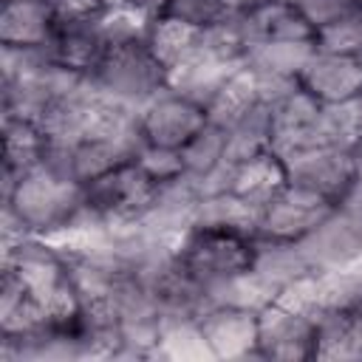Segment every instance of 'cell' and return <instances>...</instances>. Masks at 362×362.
I'll return each mask as SVG.
<instances>
[{"instance_id": "1", "label": "cell", "mask_w": 362, "mask_h": 362, "mask_svg": "<svg viewBox=\"0 0 362 362\" xmlns=\"http://www.w3.org/2000/svg\"><path fill=\"white\" fill-rule=\"evenodd\" d=\"M85 184L42 161L28 173L3 181V235L62 240L85 221Z\"/></svg>"}, {"instance_id": "2", "label": "cell", "mask_w": 362, "mask_h": 362, "mask_svg": "<svg viewBox=\"0 0 362 362\" xmlns=\"http://www.w3.org/2000/svg\"><path fill=\"white\" fill-rule=\"evenodd\" d=\"M173 257L212 303L221 291L255 269L257 238L238 226L195 221L175 238Z\"/></svg>"}, {"instance_id": "3", "label": "cell", "mask_w": 362, "mask_h": 362, "mask_svg": "<svg viewBox=\"0 0 362 362\" xmlns=\"http://www.w3.org/2000/svg\"><path fill=\"white\" fill-rule=\"evenodd\" d=\"M322 308V277H314L257 308V359L314 362L317 322Z\"/></svg>"}, {"instance_id": "4", "label": "cell", "mask_w": 362, "mask_h": 362, "mask_svg": "<svg viewBox=\"0 0 362 362\" xmlns=\"http://www.w3.org/2000/svg\"><path fill=\"white\" fill-rule=\"evenodd\" d=\"M88 82L99 99L139 110L147 99L170 85V76L150 51L144 34H136L113 42Z\"/></svg>"}, {"instance_id": "5", "label": "cell", "mask_w": 362, "mask_h": 362, "mask_svg": "<svg viewBox=\"0 0 362 362\" xmlns=\"http://www.w3.org/2000/svg\"><path fill=\"white\" fill-rule=\"evenodd\" d=\"M286 181L334 206L351 204L362 189L356 144H308L280 153Z\"/></svg>"}, {"instance_id": "6", "label": "cell", "mask_w": 362, "mask_h": 362, "mask_svg": "<svg viewBox=\"0 0 362 362\" xmlns=\"http://www.w3.org/2000/svg\"><path fill=\"white\" fill-rule=\"evenodd\" d=\"M158 189L161 184L139 161H127L85 184V212L105 229H133L156 206Z\"/></svg>"}, {"instance_id": "7", "label": "cell", "mask_w": 362, "mask_h": 362, "mask_svg": "<svg viewBox=\"0 0 362 362\" xmlns=\"http://www.w3.org/2000/svg\"><path fill=\"white\" fill-rule=\"evenodd\" d=\"M136 122L144 147L178 153L209 124V113L201 102L167 85L136 110Z\"/></svg>"}, {"instance_id": "8", "label": "cell", "mask_w": 362, "mask_h": 362, "mask_svg": "<svg viewBox=\"0 0 362 362\" xmlns=\"http://www.w3.org/2000/svg\"><path fill=\"white\" fill-rule=\"evenodd\" d=\"M337 206L286 181V187L269 198L255 215V238L266 243H300L305 240Z\"/></svg>"}, {"instance_id": "9", "label": "cell", "mask_w": 362, "mask_h": 362, "mask_svg": "<svg viewBox=\"0 0 362 362\" xmlns=\"http://www.w3.org/2000/svg\"><path fill=\"white\" fill-rule=\"evenodd\" d=\"M198 331L212 359H257V308L232 300H212L198 311Z\"/></svg>"}, {"instance_id": "10", "label": "cell", "mask_w": 362, "mask_h": 362, "mask_svg": "<svg viewBox=\"0 0 362 362\" xmlns=\"http://www.w3.org/2000/svg\"><path fill=\"white\" fill-rule=\"evenodd\" d=\"M300 88L325 107H351L362 93V59L314 45L300 71Z\"/></svg>"}, {"instance_id": "11", "label": "cell", "mask_w": 362, "mask_h": 362, "mask_svg": "<svg viewBox=\"0 0 362 362\" xmlns=\"http://www.w3.org/2000/svg\"><path fill=\"white\" fill-rule=\"evenodd\" d=\"M57 25L51 0H0V51H48Z\"/></svg>"}, {"instance_id": "12", "label": "cell", "mask_w": 362, "mask_h": 362, "mask_svg": "<svg viewBox=\"0 0 362 362\" xmlns=\"http://www.w3.org/2000/svg\"><path fill=\"white\" fill-rule=\"evenodd\" d=\"M102 17L79 20V23H59L51 48L45 51L51 57V62H57L68 74L90 79V74L102 62L105 51L110 48V37L105 31V20Z\"/></svg>"}, {"instance_id": "13", "label": "cell", "mask_w": 362, "mask_h": 362, "mask_svg": "<svg viewBox=\"0 0 362 362\" xmlns=\"http://www.w3.org/2000/svg\"><path fill=\"white\" fill-rule=\"evenodd\" d=\"M286 187V167H283V158L269 150V153H260V156H252V158H240V161H232L221 178V187L223 192L235 195L238 201H243L246 206L257 209L274 198L280 189ZM215 189V192H218Z\"/></svg>"}, {"instance_id": "14", "label": "cell", "mask_w": 362, "mask_h": 362, "mask_svg": "<svg viewBox=\"0 0 362 362\" xmlns=\"http://www.w3.org/2000/svg\"><path fill=\"white\" fill-rule=\"evenodd\" d=\"M243 23L255 42H314L317 28L297 0H263L243 11Z\"/></svg>"}, {"instance_id": "15", "label": "cell", "mask_w": 362, "mask_h": 362, "mask_svg": "<svg viewBox=\"0 0 362 362\" xmlns=\"http://www.w3.org/2000/svg\"><path fill=\"white\" fill-rule=\"evenodd\" d=\"M181 167H184V178L192 181L201 195L215 192L221 187V178L229 167V141H226V130L215 122H209L192 141H187L181 150Z\"/></svg>"}, {"instance_id": "16", "label": "cell", "mask_w": 362, "mask_h": 362, "mask_svg": "<svg viewBox=\"0 0 362 362\" xmlns=\"http://www.w3.org/2000/svg\"><path fill=\"white\" fill-rule=\"evenodd\" d=\"M144 40L156 54V59L167 68V76L181 65H187L192 57H198L204 48V31L175 14H158L147 20Z\"/></svg>"}, {"instance_id": "17", "label": "cell", "mask_w": 362, "mask_h": 362, "mask_svg": "<svg viewBox=\"0 0 362 362\" xmlns=\"http://www.w3.org/2000/svg\"><path fill=\"white\" fill-rule=\"evenodd\" d=\"M45 147V133L34 119L3 113V181H11L42 164Z\"/></svg>"}, {"instance_id": "18", "label": "cell", "mask_w": 362, "mask_h": 362, "mask_svg": "<svg viewBox=\"0 0 362 362\" xmlns=\"http://www.w3.org/2000/svg\"><path fill=\"white\" fill-rule=\"evenodd\" d=\"M167 14H175L181 20H187L189 25L206 31V28H215L221 23H226L229 17L240 14L229 0H173Z\"/></svg>"}, {"instance_id": "19", "label": "cell", "mask_w": 362, "mask_h": 362, "mask_svg": "<svg viewBox=\"0 0 362 362\" xmlns=\"http://www.w3.org/2000/svg\"><path fill=\"white\" fill-rule=\"evenodd\" d=\"M300 6L314 28L345 20L351 14H362V0H300Z\"/></svg>"}, {"instance_id": "20", "label": "cell", "mask_w": 362, "mask_h": 362, "mask_svg": "<svg viewBox=\"0 0 362 362\" xmlns=\"http://www.w3.org/2000/svg\"><path fill=\"white\" fill-rule=\"evenodd\" d=\"M170 3H173V0H124V8L136 11V14L144 17V20H153V17H158V14H167Z\"/></svg>"}, {"instance_id": "21", "label": "cell", "mask_w": 362, "mask_h": 362, "mask_svg": "<svg viewBox=\"0 0 362 362\" xmlns=\"http://www.w3.org/2000/svg\"><path fill=\"white\" fill-rule=\"evenodd\" d=\"M229 3H232V6L238 8V11H249V8H255V6H260L263 0H229Z\"/></svg>"}, {"instance_id": "22", "label": "cell", "mask_w": 362, "mask_h": 362, "mask_svg": "<svg viewBox=\"0 0 362 362\" xmlns=\"http://www.w3.org/2000/svg\"><path fill=\"white\" fill-rule=\"evenodd\" d=\"M351 107H354V116H356V124H359V130H362V93L356 96V102H354Z\"/></svg>"}, {"instance_id": "23", "label": "cell", "mask_w": 362, "mask_h": 362, "mask_svg": "<svg viewBox=\"0 0 362 362\" xmlns=\"http://www.w3.org/2000/svg\"><path fill=\"white\" fill-rule=\"evenodd\" d=\"M356 156H359V167H362V136H359V141H356ZM359 201H362V189H359V195H356Z\"/></svg>"}, {"instance_id": "24", "label": "cell", "mask_w": 362, "mask_h": 362, "mask_svg": "<svg viewBox=\"0 0 362 362\" xmlns=\"http://www.w3.org/2000/svg\"><path fill=\"white\" fill-rule=\"evenodd\" d=\"M297 3H300V0H297Z\"/></svg>"}]
</instances>
